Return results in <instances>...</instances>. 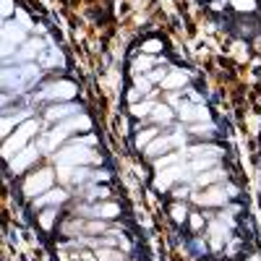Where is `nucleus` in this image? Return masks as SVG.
<instances>
[{
    "label": "nucleus",
    "mask_w": 261,
    "mask_h": 261,
    "mask_svg": "<svg viewBox=\"0 0 261 261\" xmlns=\"http://www.w3.org/2000/svg\"><path fill=\"white\" fill-rule=\"evenodd\" d=\"M154 136H157V130H154V128H151V130H144V134H139V136H136V146H146Z\"/></svg>",
    "instance_id": "nucleus-13"
},
{
    "label": "nucleus",
    "mask_w": 261,
    "mask_h": 261,
    "mask_svg": "<svg viewBox=\"0 0 261 261\" xmlns=\"http://www.w3.org/2000/svg\"><path fill=\"white\" fill-rule=\"evenodd\" d=\"M21 42H24V32L16 29V24H6L3 27V55L8 58L13 53V47L21 45Z\"/></svg>",
    "instance_id": "nucleus-6"
},
{
    "label": "nucleus",
    "mask_w": 261,
    "mask_h": 261,
    "mask_svg": "<svg viewBox=\"0 0 261 261\" xmlns=\"http://www.w3.org/2000/svg\"><path fill=\"white\" fill-rule=\"evenodd\" d=\"M79 110L76 105H55V107H50L47 110V118L50 120H55V118H65V115H73Z\"/></svg>",
    "instance_id": "nucleus-11"
},
{
    "label": "nucleus",
    "mask_w": 261,
    "mask_h": 261,
    "mask_svg": "<svg viewBox=\"0 0 261 261\" xmlns=\"http://www.w3.org/2000/svg\"><path fill=\"white\" fill-rule=\"evenodd\" d=\"M50 183H53V172L50 170H39V172H34V175H29L27 178V183H24V193L27 196H42L47 188H50Z\"/></svg>",
    "instance_id": "nucleus-4"
},
{
    "label": "nucleus",
    "mask_w": 261,
    "mask_h": 261,
    "mask_svg": "<svg viewBox=\"0 0 261 261\" xmlns=\"http://www.w3.org/2000/svg\"><path fill=\"white\" fill-rule=\"evenodd\" d=\"M188 84V76L183 71H170V76L162 79V89H183Z\"/></svg>",
    "instance_id": "nucleus-9"
},
{
    "label": "nucleus",
    "mask_w": 261,
    "mask_h": 261,
    "mask_svg": "<svg viewBox=\"0 0 261 261\" xmlns=\"http://www.w3.org/2000/svg\"><path fill=\"white\" fill-rule=\"evenodd\" d=\"M60 201H65V193L63 191H47V193H42L34 204L37 206H47V204H60Z\"/></svg>",
    "instance_id": "nucleus-10"
},
{
    "label": "nucleus",
    "mask_w": 261,
    "mask_h": 261,
    "mask_svg": "<svg viewBox=\"0 0 261 261\" xmlns=\"http://www.w3.org/2000/svg\"><path fill=\"white\" fill-rule=\"evenodd\" d=\"M89 212H92V217H118L120 214V206H115V204H97Z\"/></svg>",
    "instance_id": "nucleus-12"
},
{
    "label": "nucleus",
    "mask_w": 261,
    "mask_h": 261,
    "mask_svg": "<svg viewBox=\"0 0 261 261\" xmlns=\"http://www.w3.org/2000/svg\"><path fill=\"white\" fill-rule=\"evenodd\" d=\"M84 144H92V139H84V141H76L71 146L60 149L58 162L60 165H68V167H79V165H86V162H97V154H94V151H89Z\"/></svg>",
    "instance_id": "nucleus-1"
},
{
    "label": "nucleus",
    "mask_w": 261,
    "mask_h": 261,
    "mask_svg": "<svg viewBox=\"0 0 261 261\" xmlns=\"http://www.w3.org/2000/svg\"><path fill=\"white\" fill-rule=\"evenodd\" d=\"M37 76H39L37 65L27 63V65H18L16 71L6 68V71H3V84L8 86V89H24V86H29V84L37 81Z\"/></svg>",
    "instance_id": "nucleus-2"
},
{
    "label": "nucleus",
    "mask_w": 261,
    "mask_h": 261,
    "mask_svg": "<svg viewBox=\"0 0 261 261\" xmlns=\"http://www.w3.org/2000/svg\"><path fill=\"white\" fill-rule=\"evenodd\" d=\"M34 160H37V149H24V151H18V154L13 160H8V162H11V170L13 172H24Z\"/></svg>",
    "instance_id": "nucleus-7"
},
{
    "label": "nucleus",
    "mask_w": 261,
    "mask_h": 261,
    "mask_svg": "<svg viewBox=\"0 0 261 261\" xmlns=\"http://www.w3.org/2000/svg\"><path fill=\"white\" fill-rule=\"evenodd\" d=\"M76 94V86L71 81H58V84H50L47 89H42L39 97L45 99H71Z\"/></svg>",
    "instance_id": "nucleus-5"
},
{
    "label": "nucleus",
    "mask_w": 261,
    "mask_h": 261,
    "mask_svg": "<svg viewBox=\"0 0 261 261\" xmlns=\"http://www.w3.org/2000/svg\"><path fill=\"white\" fill-rule=\"evenodd\" d=\"M39 53H42V42H39V39H32V42H27V45L16 53L13 60H16V63H21V60H32V58H37Z\"/></svg>",
    "instance_id": "nucleus-8"
},
{
    "label": "nucleus",
    "mask_w": 261,
    "mask_h": 261,
    "mask_svg": "<svg viewBox=\"0 0 261 261\" xmlns=\"http://www.w3.org/2000/svg\"><path fill=\"white\" fill-rule=\"evenodd\" d=\"M53 220H55V209H47L45 214L39 217V222H42V227H45V230H50V227H53Z\"/></svg>",
    "instance_id": "nucleus-14"
},
{
    "label": "nucleus",
    "mask_w": 261,
    "mask_h": 261,
    "mask_svg": "<svg viewBox=\"0 0 261 261\" xmlns=\"http://www.w3.org/2000/svg\"><path fill=\"white\" fill-rule=\"evenodd\" d=\"M34 130H37V123L29 120V123L21 125L13 136H8V139H6V146H3V157H6V160H13V154L24 151V144L34 136Z\"/></svg>",
    "instance_id": "nucleus-3"
}]
</instances>
